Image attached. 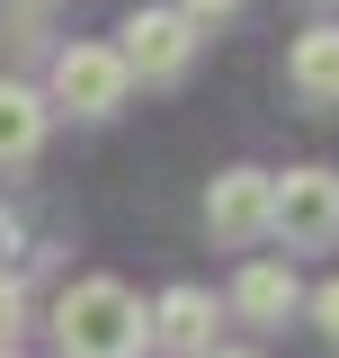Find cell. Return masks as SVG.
Returning a JSON list of instances; mask_svg holds the SVG:
<instances>
[{
	"label": "cell",
	"mask_w": 339,
	"mask_h": 358,
	"mask_svg": "<svg viewBox=\"0 0 339 358\" xmlns=\"http://www.w3.org/2000/svg\"><path fill=\"white\" fill-rule=\"evenodd\" d=\"M126 63H116V45H63L54 54V72H45V108L54 117H116L126 108Z\"/></svg>",
	"instance_id": "7a4b0ae2"
},
{
	"label": "cell",
	"mask_w": 339,
	"mask_h": 358,
	"mask_svg": "<svg viewBox=\"0 0 339 358\" xmlns=\"http://www.w3.org/2000/svg\"><path fill=\"white\" fill-rule=\"evenodd\" d=\"M214 322H223V305H214L206 287H170L161 305H152V341L179 358H214Z\"/></svg>",
	"instance_id": "52a82bcc"
},
{
	"label": "cell",
	"mask_w": 339,
	"mask_h": 358,
	"mask_svg": "<svg viewBox=\"0 0 339 358\" xmlns=\"http://www.w3.org/2000/svg\"><path fill=\"white\" fill-rule=\"evenodd\" d=\"M170 9H179L197 36H206V27H223V18H241V0H170Z\"/></svg>",
	"instance_id": "8fae6325"
},
{
	"label": "cell",
	"mask_w": 339,
	"mask_h": 358,
	"mask_svg": "<svg viewBox=\"0 0 339 358\" xmlns=\"http://www.w3.org/2000/svg\"><path fill=\"white\" fill-rule=\"evenodd\" d=\"M295 305H303V287H295L286 260H241V278H232V313H241L250 331H286Z\"/></svg>",
	"instance_id": "8992f818"
},
{
	"label": "cell",
	"mask_w": 339,
	"mask_h": 358,
	"mask_svg": "<svg viewBox=\"0 0 339 358\" xmlns=\"http://www.w3.org/2000/svg\"><path fill=\"white\" fill-rule=\"evenodd\" d=\"M116 63H126V81H152V90H170V81H188L197 72V27L179 18V9H134L126 27H116Z\"/></svg>",
	"instance_id": "3957f363"
},
{
	"label": "cell",
	"mask_w": 339,
	"mask_h": 358,
	"mask_svg": "<svg viewBox=\"0 0 339 358\" xmlns=\"http://www.w3.org/2000/svg\"><path fill=\"white\" fill-rule=\"evenodd\" d=\"M286 90L303 108H339V18H322L286 45Z\"/></svg>",
	"instance_id": "ba28073f"
},
{
	"label": "cell",
	"mask_w": 339,
	"mask_h": 358,
	"mask_svg": "<svg viewBox=\"0 0 339 358\" xmlns=\"http://www.w3.org/2000/svg\"><path fill=\"white\" fill-rule=\"evenodd\" d=\"M18 322H27V287L0 268V350H18Z\"/></svg>",
	"instance_id": "30bf717a"
},
{
	"label": "cell",
	"mask_w": 339,
	"mask_h": 358,
	"mask_svg": "<svg viewBox=\"0 0 339 358\" xmlns=\"http://www.w3.org/2000/svg\"><path fill=\"white\" fill-rule=\"evenodd\" d=\"M45 126H54L45 90H27V81H0V171H27V162L45 152Z\"/></svg>",
	"instance_id": "9c48e42d"
},
{
	"label": "cell",
	"mask_w": 339,
	"mask_h": 358,
	"mask_svg": "<svg viewBox=\"0 0 339 358\" xmlns=\"http://www.w3.org/2000/svg\"><path fill=\"white\" fill-rule=\"evenodd\" d=\"M268 206H277V179L268 171H223L206 188V233L223 251H250V242H268Z\"/></svg>",
	"instance_id": "5b68a950"
},
{
	"label": "cell",
	"mask_w": 339,
	"mask_h": 358,
	"mask_svg": "<svg viewBox=\"0 0 339 358\" xmlns=\"http://www.w3.org/2000/svg\"><path fill=\"white\" fill-rule=\"evenodd\" d=\"M268 233L286 251H339V171H286L277 206H268Z\"/></svg>",
	"instance_id": "277c9868"
},
{
	"label": "cell",
	"mask_w": 339,
	"mask_h": 358,
	"mask_svg": "<svg viewBox=\"0 0 339 358\" xmlns=\"http://www.w3.org/2000/svg\"><path fill=\"white\" fill-rule=\"evenodd\" d=\"M0 358H18V350H0Z\"/></svg>",
	"instance_id": "5bb4252c"
},
{
	"label": "cell",
	"mask_w": 339,
	"mask_h": 358,
	"mask_svg": "<svg viewBox=\"0 0 339 358\" xmlns=\"http://www.w3.org/2000/svg\"><path fill=\"white\" fill-rule=\"evenodd\" d=\"M143 341H152V313L134 287H116V278L63 287V305H54V350L63 358H143Z\"/></svg>",
	"instance_id": "6da1fadb"
},
{
	"label": "cell",
	"mask_w": 339,
	"mask_h": 358,
	"mask_svg": "<svg viewBox=\"0 0 339 358\" xmlns=\"http://www.w3.org/2000/svg\"><path fill=\"white\" fill-rule=\"evenodd\" d=\"M214 358H259V350H214Z\"/></svg>",
	"instance_id": "4fadbf2b"
},
{
	"label": "cell",
	"mask_w": 339,
	"mask_h": 358,
	"mask_svg": "<svg viewBox=\"0 0 339 358\" xmlns=\"http://www.w3.org/2000/svg\"><path fill=\"white\" fill-rule=\"evenodd\" d=\"M322 9H331V0H322Z\"/></svg>",
	"instance_id": "9a60e30c"
},
{
	"label": "cell",
	"mask_w": 339,
	"mask_h": 358,
	"mask_svg": "<svg viewBox=\"0 0 339 358\" xmlns=\"http://www.w3.org/2000/svg\"><path fill=\"white\" fill-rule=\"evenodd\" d=\"M312 322H322V341H339V278H322V296H312Z\"/></svg>",
	"instance_id": "7c38bea8"
}]
</instances>
